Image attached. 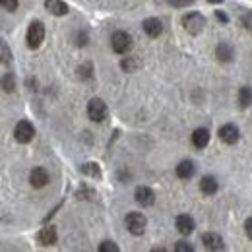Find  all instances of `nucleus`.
I'll return each mask as SVG.
<instances>
[{
	"mask_svg": "<svg viewBox=\"0 0 252 252\" xmlns=\"http://www.w3.org/2000/svg\"><path fill=\"white\" fill-rule=\"evenodd\" d=\"M125 221H126V229H128L132 235L140 237V235H144V233H146L148 220H146V216H144V214H140V212H132V214H128V216H126Z\"/></svg>",
	"mask_w": 252,
	"mask_h": 252,
	"instance_id": "nucleus-1",
	"label": "nucleus"
},
{
	"mask_svg": "<svg viewBox=\"0 0 252 252\" xmlns=\"http://www.w3.org/2000/svg\"><path fill=\"white\" fill-rule=\"evenodd\" d=\"M45 39V26L41 22H32L30 28H28V35H26V41H28V47L30 49H39L41 43Z\"/></svg>",
	"mask_w": 252,
	"mask_h": 252,
	"instance_id": "nucleus-2",
	"label": "nucleus"
},
{
	"mask_svg": "<svg viewBox=\"0 0 252 252\" xmlns=\"http://www.w3.org/2000/svg\"><path fill=\"white\" fill-rule=\"evenodd\" d=\"M204 26H206V18L202 14H198V12H190L183 18V28L190 35H198L204 30Z\"/></svg>",
	"mask_w": 252,
	"mask_h": 252,
	"instance_id": "nucleus-3",
	"label": "nucleus"
},
{
	"mask_svg": "<svg viewBox=\"0 0 252 252\" xmlns=\"http://www.w3.org/2000/svg\"><path fill=\"white\" fill-rule=\"evenodd\" d=\"M111 47H113V51L117 55H125L132 47V37L126 32H115L113 37H111Z\"/></svg>",
	"mask_w": 252,
	"mask_h": 252,
	"instance_id": "nucleus-4",
	"label": "nucleus"
},
{
	"mask_svg": "<svg viewBox=\"0 0 252 252\" xmlns=\"http://www.w3.org/2000/svg\"><path fill=\"white\" fill-rule=\"evenodd\" d=\"M107 115H109V111H107V105L101 101V99H92L90 103H88V117L94 121V123H103L105 119H107Z\"/></svg>",
	"mask_w": 252,
	"mask_h": 252,
	"instance_id": "nucleus-5",
	"label": "nucleus"
},
{
	"mask_svg": "<svg viewBox=\"0 0 252 252\" xmlns=\"http://www.w3.org/2000/svg\"><path fill=\"white\" fill-rule=\"evenodd\" d=\"M33 136H35V128L30 121H20L16 125V130H14V138L20 142V144H28L32 142Z\"/></svg>",
	"mask_w": 252,
	"mask_h": 252,
	"instance_id": "nucleus-6",
	"label": "nucleus"
},
{
	"mask_svg": "<svg viewBox=\"0 0 252 252\" xmlns=\"http://www.w3.org/2000/svg\"><path fill=\"white\" fill-rule=\"evenodd\" d=\"M134 198H136V202L142 208H150L156 202V192L150 189V187H138L136 192H134Z\"/></svg>",
	"mask_w": 252,
	"mask_h": 252,
	"instance_id": "nucleus-7",
	"label": "nucleus"
},
{
	"mask_svg": "<svg viewBox=\"0 0 252 252\" xmlns=\"http://www.w3.org/2000/svg\"><path fill=\"white\" fill-rule=\"evenodd\" d=\"M239 136H241V132H239V128L235 125H223L220 128V138L221 142H225V144H229V146H233V144H237L239 142Z\"/></svg>",
	"mask_w": 252,
	"mask_h": 252,
	"instance_id": "nucleus-8",
	"label": "nucleus"
},
{
	"mask_svg": "<svg viewBox=\"0 0 252 252\" xmlns=\"http://www.w3.org/2000/svg\"><path fill=\"white\" fill-rule=\"evenodd\" d=\"M49 173L43 169V167H35L32 173H30V183H32L33 189H43L49 185Z\"/></svg>",
	"mask_w": 252,
	"mask_h": 252,
	"instance_id": "nucleus-9",
	"label": "nucleus"
},
{
	"mask_svg": "<svg viewBox=\"0 0 252 252\" xmlns=\"http://www.w3.org/2000/svg\"><path fill=\"white\" fill-rule=\"evenodd\" d=\"M37 239H39V243H41V245H45V247H51V245H55V243H57L59 235H57V229H55L53 225H45V227L39 231Z\"/></svg>",
	"mask_w": 252,
	"mask_h": 252,
	"instance_id": "nucleus-10",
	"label": "nucleus"
},
{
	"mask_svg": "<svg viewBox=\"0 0 252 252\" xmlns=\"http://www.w3.org/2000/svg\"><path fill=\"white\" fill-rule=\"evenodd\" d=\"M202 243L208 251H223L225 245H223V239H221L218 233H204L202 235Z\"/></svg>",
	"mask_w": 252,
	"mask_h": 252,
	"instance_id": "nucleus-11",
	"label": "nucleus"
},
{
	"mask_svg": "<svg viewBox=\"0 0 252 252\" xmlns=\"http://www.w3.org/2000/svg\"><path fill=\"white\" fill-rule=\"evenodd\" d=\"M142 26H144L146 35H150V37H159L163 33V24H161V20H158V18H148V20H144Z\"/></svg>",
	"mask_w": 252,
	"mask_h": 252,
	"instance_id": "nucleus-12",
	"label": "nucleus"
},
{
	"mask_svg": "<svg viewBox=\"0 0 252 252\" xmlns=\"http://www.w3.org/2000/svg\"><path fill=\"white\" fill-rule=\"evenodd\" d=\"M194 173H196V167H194V163H192L190 159H185V161H181V163L177 165V177L183 179V181L192 179Z\"/></svg>",
	"mask_w": 252,
	"mask_h": 252,
	"instance_id": "nucleus-13",
	"label": "nucleus"
},
{
	"mask_svg": "<svg viewBox=\"0 0 252 252\" xmlns=\"http://www.w3.org/2000/svg\"><path fill=\"white\" fill-rule=\"evenodd\" d=\"M45 8L53 14V16H66L70 12L68 4L63 0H45Z\"/></svg>",
	"mask_w": 252,
	"mask_h": 252,
	"instance_id": "nucleus-14",
	"label": "nucleus"
},
{
	"mask_svg": "<svg viewBox=\"0 0 252 252\" xmlns=\"http://www.w3.org/2000/svg\"><path fill=\"white\" fill-rule=\"evenodd\" d=\"M194 220L187 216V214H183V216H179L177 218V231L181 233V235H190L192 231H194Z\"/></svg>",
	"mask_w": 252,
	"mask_h": 252,
	"instance_id": "nucleus-15",
	"label": "nucleus"
},
{
	"mask_svg": "<svg viewBox=\"0 0 252 252\" xmlns=\"http://www.w3.org/2000/svg\"><path fill=\"white\" fill-rule=\"evenodd\" d=\"M208 142H210V132H208L206 128H198V130H194V134H192V144H194L198 150L206 148Z\"/></svg>",
	"mask_w": 252,
	"mask_h": 252,
	"instance_id": "nucleus-16",
	"label": "nucleus"
},
{
	"mask_svg": "<svg viewBox=\"0 0 252 252\" xmlns=\"http://www.w3.org/2000/svg\"><path fill=\"white\" fill-rule=\"evenodd\" d=\"M233 55H235V51H233V47L229 43H220L218 49H216V57L220 59L221 63H231Z\"/></svg>",
	"mask_w": 252,
	"mask_h": 252,
	"instance_id": "nucleus-17",
	"label": "nucleus"
},
{
	"mask_svg": "<svg viewBox=\"0 0 252 252\" xmlns=\"http://www.w3.org/2000/svg\"><path fill=\"white\" fill-rule=\"evenodd\" d=\"M200 190L206 194V196H214L218 192V181L214 177H204L200 181Z\"/></svg>",
	"mask_w": 252,
	"mask_h": 252,
	"instance_id": "nucleus-18",
	"label": "nucleus"
},
{
	"mask_svg": "<svg viewBox=\"0 0 252 252\" xmlns=\"http://www.w3.org/2000/svg\"><path fill=\"white\" fill-rule=\"evenodd\" d=\"M0 88H2L4 92H8V94H12V92L16 90V78H14L12 72H6V74L2 76V80H0Z\"/></svg>",
	"mask_w": 252,
	"mask_h": 252,
	"instance_id": "nucleus-19",
	"label": "nucleus"
},
{
	"mask_svg": "<svg viewBox=\"0 0 252 252\" xmlns=\"http://www.w3.org/2000/svg\"><path fill=\"white\" fill-rule=\"evenodd\" d=\"M239 105L245 109V107H251L252 105V88L249 86H245V88H241V92H239Z\"/></svg>",
	"mask_w": 252,
	"mask_h": 252,
	"instance_id": "nucleus-20",
	"label": "nucleus"
},
{
	"mask_svg": "<svg viewBox=\"0 0 252 252\" xmlns=\"http://www.w3.org/2000/svg\"><path fill=\"white\" fill-rule=\"evenodd\" d=\"M82 173L88 175V177H94V179H101V169L97 163H84L82 165Z\"/></svg>",
	"mask_w": 252,
	"mask_h": 252,
	"instance_id": "nucleus-21",
	"label": "nucleus"
},
{
	"mask_svg": "<svg viewBox=\"0 0 252 252\" xmlns=\"http://www.w3.org/2000/svg\"><path fill=\"white\" fill-rule=\"evenodd\" d=\"M121 68H123L125 72H136V70L140 68V61H138L136 57H125L123 63H121Z\"/></svg>",
	"mask_w": 252,
	"mask_h": 252,
	"instance_id": "nucleus-22",
	"label": "nucleus"
},
{
	"mask_svg": "<svg viewBox=\"0 0 252 252\" xmlns=\"http://www.w3.org/2000/svg\"><path fill=\"white\" fill-rule=\"evenodd\" d=\"M78 76H80L82 80H92V76H94V66L90 63L78 66Z\"/></svg>",
	"mask_w": 252,
	"mask_h": 252,
	"instance_id": "nucleus-23",
	"label": "nucleus"
},
{
	"mask_svg": "<svg viewBox=\"0 0 252 252\" xmlns=\"http://www.w3.org/2000/svg\"><path fill=\"white\" fill-rule=\"evenodd\" d=\"M241 24L245 30L252 32V10H247L245 14H241Z\"/></svg>",
	"mask_w": 252,
	"mask_h": 252,
	"instance_id": "nucleus-24",
	"label": "nucleus"
},
{
	"mask_svg": "<svg viewBox=\"0 0 252 252\" xmlns=\"http://www.w3.org/2000/svg\"><path fill=\"white\" fill-rule=\"evenodd\" d=\"M0 61H6V63H10L12 61V53H10V49H8V45L0 39Z\"/></svg>",
	"mask_w": 252,
	"mask_h": 252,
	"instance_id": "nucleus-25",
	"label": "nucleus"
},
{
	"mask_svg": "<svg viewBox=\"0 0 252 252\" xmlns=\"http://www.w3.org/2000/svg\"><path fill=\"white\" fill-rule=\"evenodd\" d=\"M99 251L101 252H119V247L113 243V241H105L99 245Z\"/></svg>",
	"mask_w": 252,
	"mask_h": 252,
	"instance_id": "nucleus-26",
	"label": "nucleus"
},
{
	"mask_svg": "<svg viewBox=\"0 0 252 252\" xmlns=\"http://www.w3.org/2000/svg\"><path fill=\"white\" fill-rule=\"evenodd\" d=\"M0 6L8 12H16L18 10V0H0Z\"/></svg>",
	"mask_w": 252,
	"mask_h": 252,
	"instance_id": "nucleus-27",
	"label": "nucleus"
},
{
	"mask_svg": "<svg viewBox=\"0 0 252 252\" xmlns=\"http://www.w3.org/2000/svg\"><path fill=\"white\" fill-rule=\"evenodd\" d=\"M173 8H187V6H192L196 0H167Z\"/></svg>",
	"mask_w": 252,
	"mask_h": 252,
	"instance_id": "nucleus-28",
	"label": "nucleus"
},
{
	"mask_svg": "<svg viewBox=\"0 0 252 252\" xmlns=\"http://www.w3.org/2000/svg\"><path fill=\"white\" fill-rule=\"evenodd\" d=\"M175 251L177 252H194V247L189 245L187 241H181V243H177V245H175Z\"/></svg>",
	"mask_w": 252,
	"mask_h": 252,
	"instance_id": "nucleus-29",
	"label": "nucleus"
},
{
	"mask_svg": "<svg viewBox=\"0 0 252 252\" xmlns=\"http://www.w3.org/2000/svg\"><path fill=\"white\" fill-rule=\"evenodd\" d=\"M76 45H78V47H84V45H88V33H86V32H78V35H76Z\"/></svg>",
	"mask_w": 252,
	"mask_h": 252,
	"instance_id": "nucleus-30",
	"label": "nucleus"
},
{
	"mask_svg": "<svg viewBox=\"0 0 252 252\" xmlns=\"http://www.w3.org/2000/svg\"><path fill=\"white\" fill-rule=\"evenodd\" d=\"M245 231H247V235H249V239H252V218L245 221Z\"/></svg>",
	"mask_w": 252,
	"mask_h": 252,
	"instance_id": "nucleus-31",
	"label": "nucleus"
},
{
	"mask_svg": "<svg viewBox=\"0 0 252 252\" xmlns=\"http://www.w3.org/2000/svg\"><path fill=\"white\" fill-rule=\"evenodd\" d=\"M216 18H218L220 22H223V24H225V22H229V18H227V16H225L221 10H218V12H216Z\"/></svg>",
	"mask_w": 252,
	"mask_h": 252,
	"instance_id": "nucleus-32",
	"label": "nucleus"
},
{
	"mask_svg": "<svg viewBox=\"0 0 252 252\" xmlns=\"http://www.w3.org/2000/svg\"><path fill=\"white\" fill-rule=\"evenodd\" d=\"M208 2H210V4H221L223 0H208Z\"/></svg>",
	"mask_w": 252,
	"mask_h": 252,
	"instance_id": "nucleus-33",
	"label": "nucleus"
}]
</instances>
